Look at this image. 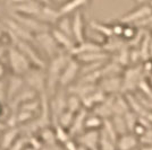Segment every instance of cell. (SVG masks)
Segmentation results:
<instances>
[{"mask_svg": "<svg viewBox=\"0 0 152 150\" xmlns=\"http://www.w3.org/2000/svg\"><path fill=\"white\" fill-rule=\"evenodd\" d=\"M6 63L9 71L17 76H25L34 67L30 59L13 44H9L7 48Z\"/></svg>", "mask_w": 152, "mask_h": 150, "instance_id": "6da1fadb", "label": "cell"}, {"mask_svg": "<svg viewBox=\"0 0 152 150\" xmlns=\"http://www.w3.org/2000/svg\"><path fill=\"white\" fill-rule=\"evenodd\" d=\"M121 78H123L121 93L127 94V93L133 92L135 88L140 87L141 82L146 79L145 75L143 72L142 63L136 64V66H131L128 68L124 69L121 74Z\"/></svg>", "mask_w": 152, "mask_h": 150, "instance_id": "7a4b0ae2", "label": "cell"}, {"mask_svg": "<svg viewBox=\"0 0 152 150\" xmlns=\"http://www.w3.org/2000/svg\"><path fill=\"white\" fill-rule=\"evenodd\" d=\"M33 43L38 46V50H41L49 59H52L58 56L63 50L57 44L56 40L53 38L51 31H45L34 35Z\"/></svg>", "mask_w": 152, "mask_h": 150, "instance_id": "3957f363", "label": "cell"}, {"mask_svg": "<svg viewBox=\"0 0 152 150\" xmlns=\"http://www.w3.org/2000/svg\"><path fill=\"white\" fill-rule=\"evenodd\" d=\"M24 80L27 87L34 89L40 95H43L47 89V74L43 68L33 67V68L26 74Z\"/></svg>", "mask_w": 152, "mask_h": 150, "instance_id": "277c9868", "label": "cell"}, {"mask_svg": "<svg viewBox=\"0 0 152 150\" xmlns=\"http://www.w3.org/2000/svg\"><path fill=\"white\" fill-rule=\"evenodd\" d=\"M9 16H12L14 19H16L20 25L24 26L26 30L31 32L33 35L51 30V26L42 23L41 20H39L35 17H31V16H26V15H22V14L17 13H12V12L9 13Z\"/></svg>", "mask_w": 152, "mask_h": 150, "instance_id": "5b68a950", "label": "cell"}, {"mask_svg": "<svg viewBox=\"0 0 152 150\" xmlns=\"http://www.w3.org/2000/svg\"><path fill=\"white\" fill-rule=\"evenodd\" d=\"M80 70H81V63L78 62L74 56H72L69 62L67 63V66L65 67L63 74L60 76L59 88L67 89L73 84H75L80 77Z\"/></svg>", "mask_w": 152, "mask_h": 150, "instance_id": "8992f818", "label": "cell"}, {"mask_svg": "<svg viewBox=\"0 0 152 150\" xmlns=\"http://www.w3.org/2000/svg\"><path fill=\"white\" fill-rule=\"evenodd\" d=\"M152 14V8L149 4H142L139 5L136 8L129 10L128 13L123 15L121 18L118 19L123 24H131V25H136L137 23L145 19L148 16Z\"/></svg>", "mask_w": 152, "mask_h": 150, "instance_id": "52a82bcc", "label": "cell"}, {"mask_svg": "<svg viewBox=\"0 0 152 150\" xmlns=\"http://www.w3.org/2000/svg\"><path fill=\"white\" fill-rule=\"evenodd\" d=\"M98 87L103 90L107 95H118L123 89V78L119 76H108L102 77L98 82Z\"/></svg>", "mask_w": 152, "mask_h": 150, "instance_id": "ba28073f", "label": "cell"}, {"mask_svg": "<svg viewBox=\"0 0 152 150\" xmlns=\"http://www.w3.org/2000/svg\"><path fill=\"white\" fill-rule=\"evenodd\" d=\"M25 87L26 84L24 77L12 74L7 79V104L10 103Z\"/></svg>", "mask_w": 152, "mask_h": 150, "instance_id": "9c48e42d", "label": "cell"}, {"mask_svg": "<svg viewBox=\"0 0 152 150\" xmlns=\"http://www.w3.org/2000/svg\"><path fill=\"white\" fill-rule=\"evenodd\" d=\"M72 25H73V36L76 43H81L86 40L85 36V19L81 10L72 15Z\"/></svg>", "mask_w": 152, "mask_h": 150, "instance_id": "30bf717a", "label": "cell"}, {"mask_svg": "<svg viewBox=\"0 0 152 150\" xmlns=\"http://www.w3.org/2000/svg\"><path fill=\"white\" fill-rule=\"evenodd\" d=\"M77 140L86 150H99V140H100V132L99 131H90L85 130L81 134L77 136Z\"/></svg>", "mask_w": 152, "mask_h": 150, "instance_id": "8fae6325", "label": "cell"}, {"mask_svg": "<svg viewBox=\"0 0 152 150\" xmlns=\"http://www.w3.org/2000/svg\"><path fill=\"white\" fill-rule=\"evenodd\" d=\"M42 6H43V5L39 4L38 1L31 0V1H28V2H25V4H22V5H18V6L12 7V8H10V12H12V13L22 14V15H26V16H31V17L39 18L40 13H41V9H42Z\"/></svg>", "mask_w": 152, "mask_h": 150, "instance_id": "7c38bea8", "label": "cell"}, {"mask_svg": "<svg viewBox=\"0 0 152 150\" xmlns=\"http://www.w3.org/2000/svg\"><path fill=\"white\" fill-rule=\"evenodd\" d=\"M74 58L81 64H84V63L107 62L108 60H110L111 56L104 50H100V51H93V52H88V53H83V54L76 56Z\"/></svg>", "mask_w": 152, "mask_h": 150, "instance_id": "4fadbf2b", "label": "cell"}, {"mask_svg": "<svg viewBox=\"0 0 152 150\" xmlns=\"http://www.w3.org/2000/svg\"><path fill=\"white\" fill-rule=\"evenodd\" d=\"M51 34H52V36L53 38L56 40V42L57 44L60 46V49L65 52H68L70 53V51L74 49V46L76 45V42L75 40L73 38H70L68 36L67 34H65L63 32H60L59 30H57L56 27H51Z\"/></svg>", "mask_w": 152, "mask_h": 150, "instance_id": "5bb4252c", "label": "cell"}, {"mask_svg": "<svg viewBox=\"0 0 152 150\" xmlns=\"http://www.w3.org/2000/svg\"><path fill=\"white\" fill-rule=\"evenodd\" d=\"M18 129L16 126H7L1 133L0 140V148L4 150H9L18 139Z\"/></svg>", "mask_w": 152, "mask_h": 150, "instance_id": "9a60e30c", "label": "cell"}, {"mask_svg": "<svg viewBox=\"0 0 152 150\" xmlns=\"http://www.w3.org/2000/svg\"><path fill=\"white\" fill-rule=\"evenodd\" d=\"M92 0H66L59 6V12L61 15H73L81 10L83 7L88 6Z\"/></svg>", "mask_w": 152, "mask_h": 150, "instance_id": "2e32d148", "label": "cell"}, {"mask_svg": "<svg viewBox=\"0 0 152 150\" xmlns=\"http://www.w3.org/2000/svg\"><path fill=\"white\" fill-rule=\"evenodd\" d=\"M139 137L133 132L121 134L117 139V150H133L139 147Z\"/></svg>", "mask_w": 152, "mask_h": 150, "instance_id": "e0dca14e", "label": "cell"}, {"mask_svg": "<svg viewBox=\"0 0 152 150\" xmlns=\"http://www.w3.org/2000/svg\"><path fill=\"white\" fill-rule=\"evenodd\" d=\"M102 49V44L96 43L94 41H90V40H85L81 43H76L74 49L70 51V56H76L83 54V53H88V52H93V51H100Z\"/></svg>", "mask_w": 152, "mask_h": 150, "instance_id": "ac0fdd59", "label": "cell"}, {"mask_svg": "<svg viewBox=\"0 0 152 150\" xmlns=\"http://www.w3.org/2000/svg\"><path fill=\"white\" fill-rule=\"evenodd\" d=\"M103 121L104 120L100 118L99 115H96L95 113H91L88 114L85 122H84V131L85 130H90V131H99L102 129L103 125Z\"/></svg>", "mask_w": 152, "mask_h": 150, "instance_id": "d6986e66", "label": "cell"}, {"mask_svg": "<svg viewBox=\"0 0 152 150\" xmlns=\"http://www.w3.org/2000/svg\"><path fill=\"white\" fill-rule=\"evenodd\" d=\"M90 27L96 33L101 34L104 38H109L114 36L111 24H106V23H101V22H98V20H91L90 22Z\"/></svg>", "mask_w": 152, "mask_h": 150, "instance_id": "ffe728a7", "label": "cell"}, {"mask_svg": "<svg viewBox=\"0 0 152 150\" xmlns=\"http://www.w3.org/2000/svg\"><path fill=\"white\" fill-rule=\"evenodd\" d=\"M57 30L63 32L65 34H67L68 36L74 38L73 36V25H72V16L70 15H63L60 16V18L57 20V23L53 25Z\"/></svg>", "mask_w": 152, "mask_h": 150, "instance_id": "44dd1931", "label": "cell"}, {"mask_svg": "<svg viewBox=\"0 0 152 150\" xmlns=\"http://www.w3.org/2000/svg\"><path fill=\"white\" fill-rule=\"evenodd\" d=\"M83 108L82 98L75 94L68 93L67 95V110L73 113L80 112Z\"/></svg>", "mask_w": 152, "mask_h": 150, "instance_id": "7402d4cb", "label": "cell"}, {"mask_svg": "<svg viewBox=\"0 0 152 150\" xmlns=\"http://www.w3.org/2000/svg\"><path fill=\"white\" fill-rule=\"evenodd\" d=\"M110 120H111V122L115 126V130L117 131L118 136H121V134H125V133L129 132L124 115H114V116L110 118Z\"/></svg>", "mask_w": 152, "mask_h": 150, "instance_id": "603a6c76", "label": "cell"}, {"mask_svg": "<svg viewBox=\"0 0 152 150\" xmlns=\"http://www.w3.org/2000/svg\"><path fill=\"white\" fill-rule=\"evenodd\" d=\"M75 115L76 113H73L68 111V110H66L65 112L59 116V120H58V125H60V126H63L64 129H69L72 124H73V122H74V119H75Z\"/></svg>", "mask_w": 152, "mask_h": 150, "instance_id": "cb8c5ba5", "label": "cell"}, {"mask_svg": "<svg viewBox=\"0 0 152 150\" xmlns=\"http://www.w3.org/2000/svg\"><path fill=\"white\" fill-rule=\"evenodd\" d=\"M137 33H139V28L136 26L131 25V24H124V31H123L121 38L128 43L137 35Z\"/></svg>", "mask_w": 152, "mask_h": 150, "instance_id": "d4e9b609", "label": "cell"}, {"mask_svg": "<svg viewBox=\"0 0 152 150\" xmlns=\"http://www.w3.org/2000/svg\"><path fill=\"white\" fill-rule=\"evenodd\" d=\"M8 71H9V69H8L6 61L0 60V79H6Z\"/></svg>", "mask_w": 152, "mask_h": 150, "instance_id": "484cf974", "label": "cell"}, {"mask_svg": "<svg viewBox=\"0 0 152 150\" xmlns=\"http://www.w3.org/2000/svg\"><path fill=\"white\" fill-rule=\"evenodd\" d=\"M31 0H5V5L9 8L15 6H18V5H22V4H25V2H28Z\"/></svg>", "mask_w": 152, "mask_h": 150, "instance_id": "4316f807", "label": "cell"}, {"mask_svg": "<svg viewBox=\"0 0 152 150\" xmlns=\"http://www.w3.org/2000/svg\"><path fill=\"white\" fill-rule=\"evenodd\" d=\"M7 48H8V45H0V60L6 61Z\"/></svg>", "mask_w": 152, "mask_h": 150, "instance_id": "83f0119b", "label": "cell"}, {"mask_svg": "<svg viewBox=\"0 0 152 150\" xmlns=\"http://www.w3.org/2000/svg\"><path fill=\"white\" fill-rule=\"evenodd\" d=\"M139 150H152V144H141Z\"/></svg>", "mask_w": 152, "mask_h": 150, "instance_id": "f1b7e54d", "label": "cell"}, {"mask_svg": "<svg viewBox=\"0 0 152 150\" xmlns=\"http://www.w3.org/2000/svg\"><path fill=\"white\" fill-rule=\"evenodd\" d=\"M35 1H38L39 4H41V5H52V0H35Z\"/></svg>", "mask_w": 152, "mask_h": 150, "instance_id": "f546056e", "label": "cell"}, {"mask_svg": "<svg viewBox=\"0 0 152 150\" xmlns=\"http://www.w3.org/2000/svg\"><path fill=\"white\" fill-rule=\"evenodd\" d=\"M4 105H6V104H4V103H0V118L4 115V111H5V108H4Z\"/></svg>", "mask_w": 152, "mask_h": 150, "instance_id": "4dcf8cb0", "label": "cell"}, {"mask_svg": "<svg viewBox=\"0 0 152 150\" xmlns=\"http://www.w3.org/2000/svg\"><path fill=\"white\" fill-rule=\"evenodd\" d=\"M146 81H148V84L150 85V87L152 88V74L150 76H149L148 78H146Z\"/></svg>", "mask_w": 152, "mask_h": 150, "instance_id": "1f68e13d", "label": "cell"}, {"mask_svg": "<svg viewBox=\"0 0 152 150\" xmlns=\"http://www.w3.org/2000/svg\"><path fill=\"white\" fill-rule=\"evenodd\" d=\"M150 0H136V2L139 4V5H142V4H148Z\"/></svg>", "mask_w": 152, "mask_h": 150, "instance_id": "d6a6232c", "label": "cell"}, {"mask_svg": "<svg viewBox=\"0 0 152 150\" xmlns=\"http://www.w3.org/2000/svg\"><path fill=\"white\" fill-rule=\"evenodd\" d=\"M150 59L152 60V34H151V40H150Z\"/></svg>", "mask_w": 152, "mask_h": 150, "instance_id": "836d02e7", "label": "cell"}, {"mask_svg": "<svg viewBox=\"0 0 152 150\" xmlns=\"http://www.w3.org/2000/svg\"><path fill=\"white\" fill-rule=\"evenodd\" d=\"M148 4H149V5H150V6H151V8H152V0H150V1H149V2H148Z\"/></svg>", "mask_w": 152, "mask_h": 150, "instance_id": "e575fe53", "label": "cell"}, {"mask_svg": "<svg viewBox=\"0 0 152 150\" xmlns=\"http://www.w3.org/2000/svg\"><path fill=\"white\" fill-rule=\"evenodd\" d=\"M2 131H4V130H0V140H1V133H2Z\"/></svg>", "mask_w": 152, "mask_h": 150, "instance_id": "d590c367", "label": "cell"}, {"mask_svg": "<svg viewBox=\"0 0 152 150\" xmlns=\"http://www.w3.org/2000/svg\"><path fill=\"white\" fill-rule=\"evenodd\" d=\"M150 32H151V34H152V31H150Z\"/></svg>", "mask_w": 152, "mask_h": 150, "instance_id": "8d00e7d4", "label": "cell"}]
</instances>
